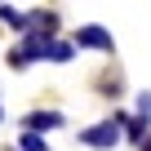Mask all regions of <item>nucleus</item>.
<instances>
[{"label":"nucleus","mask_w":151,"mask_h":151,"mask_svg":"<svg viewBox=\"0 0 151 151\" xmlns=\"http://www.w3.org/2000/svg\"><path fill=\"white\" fill-rule=\"evenodd\" d=\"M76 45H80V49H102V53H116V40H111L102 27H80V31H76Z\"/></svg>","instance_id":"2"},{"label":"nucleus","mask_w":151,"mask_h":151,"mask_svg":"<svg viewBox=\"0 0 151 151\" xmlns=\"http://www.w3.org/2000/svg\"><path fill=\"white\" fill-rule=\"evenodd\" d=\"M22 151H49V142L40 133H22Z\"/></svg>","instance_id":"6"},{"label":"nucleus","mask_w":151,"mask_h":151,"mask_svg":"<svg viewBox=\"0 0 151 151\" xmlns=\"http://www.w3.org/2000/svg\"><path fill=\"white\" fill-rule=\"evenodd\" d=\"M142 147H147V151H151V142H142Z\"/></svg>","instance_id":"8"},{"label":"nucleus","mask_w":151,"mask_h":151,"mask_svg":"<svg viewBox=\"0 0 151 151\" xmlns=\"http://www.w3.org/2000/svg\"><path fill=\"white\" fill-rule=\"evenodd\" d=\"M49 62H71V45L53 40V45H49Z\"/></svg>","instance_id":"5"},{"label":"nucleus","mask_w":151,"mask_h":151,"mask_svg":"<svg viewBox=\"0 0 151 151\" xmlns=\"http://www.w3.org/2000/svg\"><path fill=\"white\" fill-rule=\"evenodd\" d=\"M120 124H129V120L116 111L111 120H102V124H93V129H80V142H85V147H116V142H120Z\"/></svg>","instance_id":"1"},{"label":"nucleus","mask_w":151,"mask_h":151,"mask_svg":"<svg viewBox=\"0 0 151 151\" xmlns=\"http://www.w3.org/2000/svg\"><path fill=\"white\" fill-rule=\"evenodd\" d=\"M138 116H142V120L151 116V93H142V98H138Z\"/></svg>","instance_id":"7"},{"label":"nucleus","mask_w":151,"mask_h":151,"mask_svg":"<svg viewBox=\"0 0 151 151\" xmlns=\"http://www.w3.org/2000/svg\"><path fill=\"white\" fill-rule=\"evenodd\" d=\"M0 22L14 27V31H27V14L22 9H9V5H0Z\"/></svg>","instance_id":"4"},{"label":"nucleus","mask_w":151,"mask_h":151,"mask_svg":"<svg viewBox=\"0 0 151 151\" xmlns=\"http://www.w3.org/2000/svg\"><path fill=\"white\" fill-rule=\"evenodd\" d=\"M22 124H27V133H40V129H58V124H62V111H31Z\"/></svg>","instance_id":"3"}]
</instances>
